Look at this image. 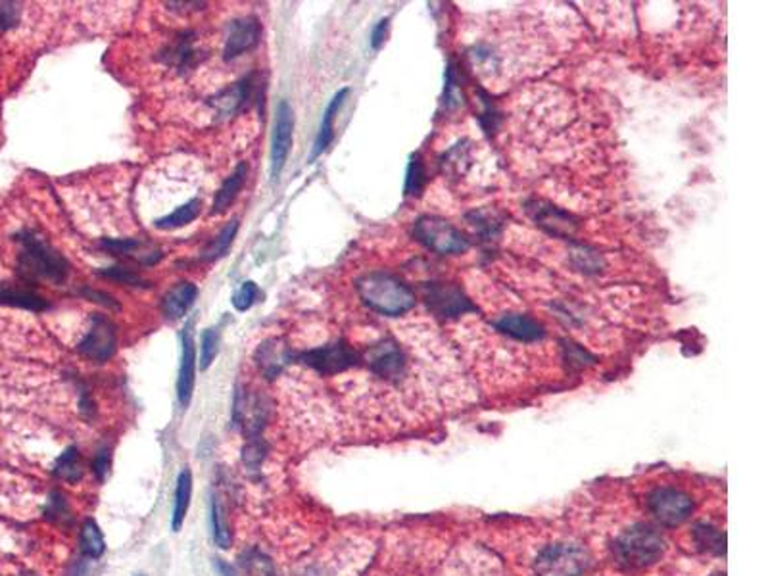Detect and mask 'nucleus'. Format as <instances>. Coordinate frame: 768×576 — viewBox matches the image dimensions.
Listing matches in <instances>:
<instances>
[{
  "instance_id": "nucleus-1",
  "label": "nucleus",
  "mask_w": 768,
  "mask_h": 576,
  "mask_svg": "<svg viewBox=\"0 0 768 576\" xmlns=\"http://www.w3.org/2000/svg\"><path fill=\"white\" fill-rule=\"evenodd\" d=\"M18 273L27 283L51 281L62 285L70 275V261L43 239L37 231L25 229L18 235Z\"/></svg>"
},
{
  "instance_id": "nucleus-2",
  "label": "nucleus",
  "mask_w": 768,
  "mask_h": 576,
  "mask_svg": "<svg viewBox=\"0 0 768 576\" xmlns=\"http://www.w3.org/2000/svg\"><path fill=\"white\" fill-rule=\"evenodd\" d=\"M356 287L364 304L381 316L398 317L415 306L413 290L398 277L384 271L364 275L357 279Z\"/></svg>"
},
{
  "instance_id": "nucleus-3",
  "label": "nucleus",
  "mask_w": 768,
  "mask_h": 576,
  "mask_svg": "<svg viewBox=\"0 0 768 576\" xmlns=\"http://www.w3.org/2000/svg\"><path fill=\"white\" fill-rule=\"evenodd\" d=\"M613 552L621 567L646 569L663 557L665 538L649 524H634L617 538Z\"/></svg>"
},
{
  "instance_id": "nucleus-4",
  "label": "nucleus",
  "mask_w": 768,
  "mask_h": 576,
  "mask_svg": "<svg viewBox=\"0 0 768 576\" xmlns=\"http://www.w3.org/2000/svg\"><path fill=\"white\" fill-rule=\"evenodd\" d=\"M413 235L436 254H463L469 250V239L441 217H421L413 227Z\"/></svg>"
},
{
  "instance_id": "nucleus-5",
  "label": "nucleus",
  "mask_w": 768,
  "mask_h": 576,
  "mask_svg": "<svg viewBox=\"0 0 768 576\" xmlns=\"http://www.w3.org/2000/svg\"><path fill=\"white\" fill-rule=\"evenodd\" d=\"M590 567V555L576 543H555L536 559L538 576H580Z\"/></svg>"
},
{
  "instance_id": "nucleus-6",
  "label": "nucleus",
  "mask_w": 768,
  "mask_h": 576,
  "mask_svg": "<svg viewBox=\"0 0 768 576\" xmlns=\"http://www.w3.org/2000/svg\"><path fill=\"white\" fill-rule=\"evenodd\" d=\"M294 360L318 371L319 375H338L359 364V354L344 340H338L321 348L294 354Z\"/></svg>"
},
{
  "instance_id": "nucleus-7",
  "label": "nucleus",
  "mask_w": 768,
  "mask_h": 576,
  "mask_svg": "<svg viewBox=\"0 0 768 576\" xmlns=\"http://www.w3.org/2000/svg\"><path fill=\"white\" fill-rule=\"evenodd\" d=\"M116 348H118L116 325L104 316H92L89 331L85 338L80 342L77 350H80L81 355L89 357V360L104 364L116 354Z\"/></svg>"
},
{
  "instance_id": "nucleus-8",
  "label": "nucleus",
  "mask_w": 768,
  "mask_h": 576,
  "mask_svg": "<svg viewBox=\"0 0 768 576\" xmlns=\"http://www.w3.org/2000/svg\"><path fill=\"white\" fill-rule=\"evenodd\" d=\"M649 509L661 524L678 526L692 515L694 502L678 488H657L649 496Z\"/></svg>"
},
{
  "instance_id": "nucleus-9",
  "label": "nucleus",
  "mask_w": 768,
  "mask_h": 576,
  "mask_svg": "<svg viewBox=\"0 0 768 576\" xmlns=\"http://www.w3.org/2000/svg\"><path fill=\"white\" fill-rule=\"evenodd\" d=\"M292 133H294V112L287 100H280L275 110V121H273V135H271V177L277 179L283 171L290 146H292Z\"/></svg>"
},
{
  "instance_id": "nucleus-10",
  "label": "nucleus",
  "mask_w": 768,
  "mask_h": 576,
  "mask_svg": "<svg viewBox=\"0 0 768 576\" xmlns=\"http://www.w3.org/2000/svg\"><path fill=\"white\" fill-rule=\"evenodd\" d=\"M425 298L434 314L442 317H458V316H463L465 311L477 309L460 288L451 285H441V283L427 285Z\"/></svg>"
},
{
  "instance_id": "nucleus-11",
  "label": "nucleus",
  "mask_w": 768,
  "mask_h": 576,
  "mask_svg": "<svg viewBox=\"0 0 768 576\" xmlns=\"http://www.w3.org/2000/svg\"><path fill=\"white\" fill-rule=\"evenodd\" d=\"M232 417L234 423L242 429V432L250 436V439H254V436H260L261 429L265 427V421H268V403H265L263 396H248L244 392H239L237 401H234Z\"/></svg>"
},
{
  "instance_id": "nucleus-12",
  "label": "nucleus",
  "mask_w": 768,
  "mask_h": 576,
  "mask_svg": "<svg viewBox=\"0 0 768 576\" xmlns=\"http://www.w3.org/2000/svg\"><path fill=\"white\" fill-rule=\"evenodd\" d=\"M367 364L377 377L386 379V381H394V379H400V375H403L405 355L398 348L396 342L384 340V342H381V345L373 346L369 350Z\"/></svg>"
},
{
  "instance_id": "nucleus-13",
  "label": "nucleus",
  "mask_w": 768,
  "mask_h": 576,
  "mask_svg": "<svg viewBox=\"0 0 768 576\" xmlns=\"http://www.w3.org/2000/svg\"><path fill=\"white\" fill-rule=\"evenodd\" d=\"M261 35V25L258 18H241L227 25V41L223 49V58L227 61L244 54L246 51L254 49Z\"/></svg>"
},
{
  "instance_id": "nucleus-14",
  "label": "nucleus",
  "mask_w": 768,
  "mask_h": 576,
  "mask_svg": "<svg viewBox=\"0 0 768 576\" xmlns=\"http://www.w3.org/2000/svg\"><path fill=\"white\" fill-rule=\"evenodd\" d=\"M181 367H179V379H177V398L183 408H189L193 391H194V375H196V350H194V338L191 335V323L181 331Z\"/></svg>"
},
{
  "instance_id": "nucleus-15",
  "label": "nucleus",
  "mask_w": 768,
  "mask_h": 576,
  "mask_svg": "<svg viewBox=\"0 0 768 576\" xmlns=\"http://www.w3.org/2000/svg\"><path fill=\"white\" fill-rule=\"evenodd\" d=\"M254 357H256V364H258V367H260L263 375L268 379H275L294 360V354L280 340L270 338V340H265L263 345L258 348Z\"/></svg>"
},
{
  "instance_id": "nucleus-16",
  "label": "nucleus",
  "mask_w": 768,
  "mask_h": 576,
  "mask_svg": "<svg viewBox=\"0 0 768 576\" xmlns=\"http://www.w3.org/2000/svg\"><path fill=\"white\" fill-rule=\"evenodd\" d=\"M252 95V77H244L242 81L234 83L231 89L222 90L212 99V106L217 110V116H232L242 112Z\"/></svg>"
},
{
  "instance_id": "nucleus-17",
  "label": "nucleus",
  "mask_w": 768,
  "mask_h": 576,
  "mask_svg": "<svg viewBox=\"0 0 768 576\" xmlns=\"http://www.w3.org/2000/svg\"><path fill=\"white\" fill-rule=\"evenodd\" d=\"M494 326L499 333H504L519 342H536V340H542L545 335L542 325L528 316H517V314L501 316L494 323Z\"/></svg>"
},
{
  "instance_id": "nucleus-18",
  "label": "nucleus",
  "mask_w": 768,
  "mask_h": 576,
  "mask_svg": "<svg viewBox=\"0 0 768 576\" xmlns=\"http://www.w3.org/2000/svg\"><path fill=\"white\" fill-rule=\"evenodd\" d=\"M102 246L109 254L135 258L140 263H147V266H152V263H156L162 258V252L158 250V248H154L138 239H108V241H102Z\"/></svg>"
},
{
  "instance_id": "nucleus-19",
  "label": "nucleus",
  "mask_w": 768,
  "mask_h": 576,
  "mask_svg": "<svg viewBox=\"0 0 768 576\" xmlns=\"http://www.w3.org/2000/svg\"><path fill=\"white\" fill-rule=\"evenodd\" d=\"M348 95H350V89H340L337 95L333 97V100L328 102L327 110L323 114V121H321V127H319V133H318V138H316V145H313V150L309 154V162H316V158H319V156L328 148V145H331L333 135H335L337 114L342 108L344 100L348 99Z\"/></svg>"
},
{
  "instance_id": "nucleus-20",
  "label": "nucleus",
  "mask_w": 768,
  "mask_h": 576,
  "mask_svg": "<svg viewBox=\"0 0 768 576\" xmlns=\"http://www.w3.org/2000/svg\"><path fill=\"white\" fill-rule=\"evenodd\" d=\"M198 288L193 283H177L174 288H169L167 294L164 296L162 300V309L167 319H179L183 317L189 307L194 304L196 300Z\"/></svg>"
},
{
  "instance_id": "nucleus-21",
  "label": "nucleus",
  "mask_w": 768,
  "mask_h": 576,
  "mask_svg": "<svg viewBox=\"0 0 768 576\" xmlns=\"http://www.w3.org/2000/svg\"><path fill=\"white\" fill-rule=\"evenodd\" d=\"M0 304L24 307L31 311H43L49 307V302H46L35 290H29V288L10 285V283H0Z\"/></svg>"
},
{
  "instance_id": "nucleus-22",
  "label": "nucleus",
  "mask_w": 768,
  "mask_h": 576,
  "mask_svg": "<svg viewBox=\"0 0 768 576\" xmlns=\"http://www.w3.org/2000/svg\"><path fill=\"white\" fill-rule=\"evenodd\" d=\"M191 496H193V473L191 469H183L177 477L174 517H171V528H174L175 533L181 531V526L185 523L186 511H189V505H191Z\"/></svg>"
},
{
  "instance_id": "nucleus-23",
  "label": "nucleus",
  "mask_w": 768,
  "mask_h": 576,
  "mask_svg": "<svg viewBox=\"0 0 768 576\" xmlns=\"http://www.w3.org/2000/svg\"><path fill=\"white\" fill-rule=\"evenodd\" d=\"M248 175V165L242 162L241 165H237V169L232 171V175L222 184V189L217 191L215 200H213V213H222L225 212L234 200H237L241 189L244 186Z\"/></svg>"
},
{
  "instance_id": "nucleus-24",
  "label": "nucleus",
  "mask_w": 768,
  "mask_h": 576,
  "mask_svg": "<svg viewBox=\"0 0 768 576\" xmlns=\"http://www.w3.org/2000/svg\"><path fill=\"white\" fill-rule=\"evenodd\" d=\"M200 212H202V202L198 198H193L189 202H185V204L179 206L175 212H171L169 215L156 220L154 227L164 229V231L179 229V227H185V225H189L191 222H194L196 217L200 215Z\"/></svg>"
},
{
  "instance_id": "nucleus-25",
  "label": "nucleus",
  "mask_w": 768,
  "mask_h": 576,
  "mask_svg": "<svg viewBox=\"0 0 768 576\" xmlns=\"http://www.w3.org/2000/svg\"><path fill=\"white\" fill-rule=\"evenodd\" d=\"M191 37H193V33L186 35V37H181V41L175 42L166 52V60H167L169 66H174L177 70H185V68H191V66L198 64L200 51L196 49V46H193Z\"/></svg>"
},
{
  "instance_id": "nucleus-26",
  "label": "nucleus",
  "mask_w": 768,
  "mask_h": 576,
  "mask_svg": "<svg viewBox=\"0 0 768 576\" xmlns=\"http://www.w3.org/2000/svg\"><path fill=\"white\" fill-rule=\"evenodd\" d=\"M80 543H81V552L87 559H99L104 555L106 552V540L104 534L100 531V526L97 524V521H85L83 528H81V536H80Z\"/></svg>"
},
{
  "instance_id": "nucleus-27",
  "label": "nucleus",
  "mask_w": 768,
  "mask_h": 576,
  "mask_svg": "<svg viewBox=\"0 0 768 576\" xmlns=\"http://www.w3.org/2000/svg\"><path fill=\"white\" fill-rule=\"evenodd\" d=\"M54 475L66 482H80L83 478V465L77 448H68L54 463Z\"/></svg>"
},
{
  "instance_id": "nucleus-28",
  "label": "nucleus",
  "mask_w": 768,
  "mask_h": 576,
  "mask_svg": "<svg viewBox=\"0 0 768 576\" xmlns=\"http://www.w3.org/2000/svg\"><path fill=\"white\" fill-rule=\"evenodd\" d=\"M210 513H212L210 517H212V531H213L215 543L223 550L231 548V533H229V526H227L225 511H223L222 504H219L217 497H213V500H212V511Z\"/></svg>"
},
{
  "instance_id": "nucleus-29",
  "label": "nucleus",
  "mask_w": 768,
  "mask_h": 576,
  "mask_svg": "<svg viewBox=\"0 0 768 576\" xmlns=\"http://www.w3.org/2000/svg\"><path fill=\"white\" fill-rule=\"evenodd\" d=\"M696 540L703 550H709L713 553L723 555L726 552V536L713 528L711 524H699L696 528Z\"/></svg>"
},
{
  "instance_id": "nucleus-30",
  "label": "nucleus",
  "mask_w": 768,
  "mask_h": 576,
  "mask_svg": "<svg viewBox=\"0 0 768 576\" xmlns=\"http://www.w3.org/2000/svg\"><path fill=\"white\" fill-rule=\"evenodd\" d=\"M237 231H239V222L232 220L222 232H219L217 239L212 241V244L206 248V250H204V260L222 258L229 250L232 239L237 237Z\"/></svg>"
},
{
  "instance_id": "nucleus-31",
  "label": "nucleus",
  "mask_w": 768,
  "mask_h": 576,
  "mask_svg": "<svg viewBox=\"0 0 768 576\" xmlns=\"http://www.w3.org/2000/svg\"><path fill=\"white\" fill-rule=\"evenodd\" d=\"M427 183V171L422 165L419 154L412 156V162L407 165V177H405V194H419L422 186Z\"/></svg>"
},
{
  "instance_id": "nucleus-32",
  "label": "nucleus",
  "mask_w": 768,
  "mask_h": 576,
  "mask_svg": "<svg viewBox=\"0 0 768 576\" xmlns=\"http://www.w3.org/2000/svg\"><path fill=\"white\" fill-rule=\"evenodd\" d=\"M265 454H268V446L261 442L260 436H254L242 449V461L250 471H258L261 461L265 459Z\"/></svg>"
},
{
  "instance_id": "nucleus-33",
  "label": "nucleus",
  "mask_w": 768,
  "mask_h": 576,
  "mask_svg": "<svg viewBox=\"0 0 768 576\" xmlns=\"http://www.w3.org/2000/svg\"><path fill=\"white\" fill-rule=\"evenodd\" d=\"M219 331L217 329H206L202 335V369H208L215 355L219 352Z\"/></svg>"
},
{
  "instance_id": "nucleus-34",
  "label": "nucleus",
  "mask_w": 768,
  "mask_h": 576,
  "mask_svg": "<svg viewBox=\"0 0 768 576\" xmlns=\"http://www.w3.org/2000/svg\"><path fill=\"white\" fill-rule=\"evenodd\" d=\"M46 517L52 519L54 523L70 521L71 515H70V507H68V502H66L64 496L58 494V492L51 496L49 505H46Z\"/></svg>"
},
{
  "instance_id": "nucleus-35",
  "label": "nucleus",
  "mask_w": 768,
  "mask_h": 576,
  "mask_svg": "<svg viewBox=\"0 0 768 576\" xmlns=\"http://www.w3.org/2000/svg\"><path fill=\"white\" fill-rule=\"evenodd\" d=\"M258 298V287L252 281H246L244 285H241V288L234 292L232 296V306L237 307L239 311H246L252 307V304Z\"/></svg>"
},
{
  "instance_id": "nucleus-36",
  "label": "nucleus",
  "mask_w": 768,
  "mask_h": 576,
  "mask_svg": "<svg viewBox=\"0 0 768 576\" xmlns=\"http://www.w3.org/2000/svg\"><path fill=\"white\" fill-rule=\"evenodd\" d=\"M20 5L18 3H0V29L8 31L20 24Z\"/></svg>"
},
{
  "instance_id": "nucleus-37",
  "label": "nucleus",
  "mask_w": 768,
  "mask_h": 576,
  "mask_svg": "<svg viewBox=\"0 0 768 576\" xmlns=\"http://www.w3.org/2000/svg\"><path fill=\"white\" fill-rule=\"evenodd\" d=\"M104 277H109V279H116V281H119V283H123V285H137V287H145L147 283L143 281V277L140 275H137L135 271H131V269H125V268H109V269H104V271H100Z\"/></svg>"
},
{
  "instance_id": "nucleus-38",
  "label": "nucleus",
  "mask_w": 768,
  "mask_h": 576,
  "mask_svg": "<svg viewBox=\"0 0 768 576\" xmlns=\"http://www.w3.org/2000/svg\"><path fill=\"white\" fill-rule=\"evenodd\" d=\"M109 467H112V451H109V448H104L92 461V473L97 475L99 480H104L109 473Z\"/></svg>"
},
{
  "instance_id": "nucleus-39",
  "label": "nucleus",
  "mask_w": 768,
  "mask_h": 576,
  "mask_svg": "<svg viewBox=\"0 0 768 576\" xmlns=\"http://www.w3.org/2000/svg\"><path fill=\"white\" fill-rule=\"evenodd\" d=\"M444 102H446V106H453V104H460V100H461V97L458 95V80H456V68H453V64H450V68H448V71H446V95H444Z\"/></svg>"
},
{
  "instance_id": "nucleus-40",
  "label": "nucleus",
  "mask_w": 768,
  "mask_h": 576,
  "mask_svg": "<svg viewBox=\"0 0 768 576\" xmlns=\"http://www.w3.org/2000/svg\"><path fill=\"white\" fill-rule=\"evenodd\" d=\"M388 25H390V20H388V18L381 20L377 25H375V29H373V35H371V46H373L375 51H379L381 46L384 44L386 35H388Z\"/></svg>"
},
{
  "instance_id": "nucleus-41",
  "label": "nucleus",
  "mask_w": 768,
  "mask_h": 576,
  "mask_svg": "<svg viewBox=\"0 0 768 576\" xmlns=\"http://www.w3.org/2000/svg\"><path fill=\"white\" fill-rule=\"evenodd\" d=\"M217 567H219V571H222L223 576H237V571H234L231 565L223 563L222 559H217Z\"/></svg>"
},
{
  "instance_id": "nucleus-42",
  "label": "nucleus",
  "mask_w": 768,
  "mask_h": 576,
  "mask_svg": "<svg viewBox=\"0 0 768 576\" xmlns=\"http://www.w3.org/2000/svg\"><path fill=\"white\" fill-rule=\"evenodd\" d=\"M137 576H145V574H137Z\"/></svg>"
}]
</instances>
